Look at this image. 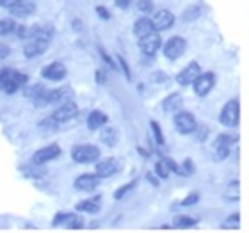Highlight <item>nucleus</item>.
Returning <instances> with one entry per match:
<instances>
[{"mask_svg":"<svg viewBox=\"0 0 249 233\" xmlns=\"http://www.w3.org/2000/svg\"><path fill=\"white\" fill-rule=\"evenodd\" d=\"M239 116H240V104L239 100L233 98L224 104V107L221 109V114H219V121L224 126H231L233 128V126L239 125Z\"/></svg>","mask_w":249,"mask_h":233,"instance_id":"f257e3e1","label":"nucleus"},{"mask_svg":"<svg viewBox=\"0 0 249 233\" xmlns=\"http://www.w3.org/2000/svg\"><path fill=\"white\" fill-rule=\"evenodd\" d=\"M71 159L78 164H89L96 162L100 159V150L93 144H80L75 146L71 151Z\"/></svg>","mask_w":249,"mask_h":233,"instance_id":"f03ea898","label":"nucleus"},{"mask_svg":"<svg viewBox=\"0 0 249 233\" xmlns=\"http://www.w3.org/2000/svg\"><path fill=\"white\" fill-rule=\"evenodd\" d=\"M185 50H187V41L180 36L171 37V39L164 45V55H166L169 61H177V59H180L183 54H185Z\"/></svg>","mask_w":249,"mask_h":233,"instance_id":"7ed1b4c3","label":"nucleus"},{"mask_svg":"<svg viewBox=\"0 0 249 233\" xmlns=\"http://www.w3.org/2000/svg\"><path fill=\"white\" fill-rule=\"evenodd\" d=\"M175 128H177L178 132H180V134H183V135L192 134V132L197 128L196 118H194L191 112H185V110H182V112H178V114L175 116Z\"/></svg>","mask_w":249,"mask_h":233,"instance_id":"20e7f679","label":"nucleus"},{"mask_svg":"<svg viewBox=\"0 0 249 233\" xmlns=\"http://www.w3.org/2000/svg\"><path fill=\"white\" fill-rule=\"evenodd\" d=\"M199 75H201V68H199V64L196 61H192L177 75V82L180 86H191V84L196 82V78Z\"/></svg>","mask_w":249,"mask_h":233,"instance_id":"39448f33","label":"nucleus"},{"mask_svg":"<svg viewBox=\"0 0 249 233\" xmlns=\"http://www.w3.org/2000/svg\"><path fill=\"white\" fill-rule=\"evenodd\" d=\"M162 47V39L157 32H151L148 36L141 37L139 39V48L141 52L146 54V55H153L155 52H159V48Z\"/></svg>","mask_w":249,"mask_h":233,"instance_id":"423d86ee","label":"nucleus"},{"mask_svg":"<svg viewBox=\"0 0 249 233\" xmlns=\"http://www.w3.org/2000/svg\"><path fill=\"white\" fill-rule=\"evenodd\" d=\"M213 84H215V75H213L212 72L201 73V75L196 78V82H194V91H196L197 96H207V94L212 91Z\"/></svg>","mask_w":249,"mask_h":233,"instance_id":"0eeeda50","label":"nucleus"},{"mask_svg":"<svg viewBox=\"0 0 249 233\" xmlns=\"http://www.w3.org/2000/svg\"><path fill=\"white\" fill-rule=\"evenodd\" d=\"M151 21H153V27H155L157 32L167 31V29H171L173 23H175V15H173L171 11L160 9V11H157L155 16L151 18Z\"/></svg>","mask_w":249,"mask_h":233,"instance_id":"6e6552de","label":"nucleus"},{"mask_svg":"<svg viewBox=\"0 0 249 233\" xmlns=\"http://www.w3.org/2000/svg\"><path fill=\"white\" fill-rule=\"evenodd\" d=\"M59 153H61V148H59L57 144L45 146V148H41V150H37L36 153H34V162H36V164H47V162L57 159Z\"/></svg>","mask_w":249,"mask_h":233,"instance_id":"1a4fd4ad","label":"nucleus"},{"mask_svg":"<svg viewBox=\"0 0 249 233\" xmlns=\"http://www.w3.org/2000/svg\"><path fill=\"white\" fill-rule=\"evenodd\" d=\"M77 114H78L77 104H73V102H66V104H62L59 109H55L53 118L57 119V123H64V121L73 119Z\"/></svg>","mask_w":249,"mask_h":233,"instance_id":"9d476101","label":"nucleus"},{"mask_svg":"<svg viewBox=\"0 0 249 233\" xmlns=\"http://www.w3.org/2000/svg\"><path fill=\"white\" fill-rule=\"evenodd\" d=\"M118 171H120V162L116 159H105V161H100L96 164V175L100 178H109Z\"/></svg>","mask_w":249,"mask_h":233,"instance_id":"9b49d317","label":"nucleus"},{"mask_svg":"<svg viewBox=\"0 0 249 233\" xmlns=\"http://www.w3.org/2000/svg\"><path fill=\"white\" fill-rule=\"evenodd\" d=\"M47 39H41V37H31V41L27 43L23 52H25V57H36V55H41L48 47Z\"/></svg>","mask_w":249,"mask_h":233,"instance_id":"f8f14e48","label":"nucleus"},{"mask_svg":"<svg viewBox=\"0 0 249 233\" xmlns=\"http://www.w3.org/2000/svg\"><path fill=\"white\" fill-rule=\"evenodd\" d=\"M100 183V176L98 175H89V173H86V175H80L75 180V189H78V191H93V189H96Z\"/></svg>","mask_w":249,"mask_h":233,"instance_id":"ddd939ff","label":"nucleus"},{"mask_svg":"<svg viewBox=\"0 0 249 233\" xmlns=\"http://www.w3.org/2000/svg\"><path fill=\"white\" fill-rule=\"evenodd\" d=\"M41 75L47 80H61V78L66 77V66L62 62H52L47 68H43Z\"/></svg>","mask_w":249,"mask_h":233,"instance_id":"4468645a","label":"nucleus"},{"mask_svg":"<svg viewBox=\"0 0 249 233\" xmlns=\"http://www.w3.org/2000/svg\"><path fill=\"white\" fill-rule=\"evenodd\" d=\"M151 32H155V27H153V21L150 18H139V20L134 23V34L137 37H144Z\"/></svg>","mask_w":249,"mask_h":233,"instance_id":"2eb2a0df","label":"nucleus"},{"mask_svg":"<svg viewBox=\"0 0 249 233\" xmlns=\"http://www.w3.org/2000/svg\"><path fill=\"white\" fill-rule=\"evenodd\" d=\"M102 208V197L100 196H94V197H89V199H84L77 205V210L78 212H89V214H96Z\"/></svg>","mask_w":249,"mask_h":233,"instance_id":"dca6fc26","label":"nucleus"},{"mask_svg":"<svg viewBox=\"0 0 249 233\" xmlns=\"http://www.w3.org/2000/svg\"><path fill=\"white\" fill-rule=\"evenodd\" d=\"M107 121H109L107 114H104L102 110H93V112L88 116V128L89 130H98V128H102V126H105Z\"/></svg>","mask_w":249,"mask_h":233,"instance_id":"f3484780","label":"nucleus"},{"mask_svg":"<svg viewBox=\"0 0 249 233\" xmlns=\"http://www.w3.org/2000/svg\"><path fill=\"white\" fill-rule=\"evenodd\" d=\"M182 94H178V93H173L169 94L164 102H162V109L166 110V112H171V110H177L182 107Z\"/></svg>","mask_w":249,"mask_h":233,"instance_id":"a211bd4d","label":"nucleus"},{"mask_svg":"<svg viewBox=\"0 0 249 233\" xmlns=\"http://www.w3.org/2000/svg\"><path fill=\"white\" fill-rule=\"evenodd\" d=\"M34 4H31V2H23L21 0L20 4H16L15 7H11V13L15 16H29V15H32L34 13Z\"/></svg>","mask_w":249,"mask_h":233,"instance_id":"6ab92c4d","label":"nucleus"},{"mask_svg":"<svg viewBox=\"0 0 249 233\" xmlns=\"http://www.w3.org/2000/svg\"><path fill=\"white\" fill-rule=\"evenodd\" d=\"M25 82H27V75L16 72L15 77H13V80H11L9 88H7V91H5V93H15V91H18V89H20Z\"/></svg>","mask_w":249,"mask_h":233,"instance_id":"aec40b11","label":"nucleus"},{"mask_svg":"<svg viewBox=\"0 0 249 233\" xmlns=\"http://www.w3.org/2000/svg\"><path fill=\"white\" fill-rule=\"evenodd\" d=\"M175 226L177 228H192V226H196V219L189 217V215H178V217H175Z\"/></svg>","mask_w":249,"mask_h":233,"instance_id":"412c9836","label":"nucleus"},{"mask_svg":"<svg viewBox=\"0 0 249 233\" xmlns=\"http://www.w3.org/2000/svg\"><path fill=\"white\" fill-rule=\"evenodd\" d=\"M102 141H104L107 146H114L118 143V132L114 128H107L102 132Z\"/></svg>","mask_w":249,"mask_h":233,"instance_id":"4be33fe9","label":"nucleus"},{"mask_svg":"<svg viewBox=\"0 0 249 233\" xmlns=\"http://www.w3.org/2000/svg\"><path fill=\"white\" fill-rule=\"evenodd\" d=\"M15 73L16 72H13V70H4V72L0 73V89H2V91H7L11 80L15 77Z\"/></svg>","mask_w":249,"mask_h":233,"instance_id":"5701e85b","label":"nucleus"},{"mask_svg":"<svg viewBox=\"0 0 249 233\" xmlns=\"http://www.w3.org/2000/svg\"><path fill=\"white\" fill-rule=\"evenodd\" d=\"M239 224H240V215L239 214H231V215L223 223V230H237Z\"/></svg>","mask_w":249,"mask_h":233,"instance_id":"b1692460","label":"nucleus"},{"mask_svg":"<svg viewBox=\"0 0 249 233\" xmlns=\"http://www.w3.org/2000/svg\"><path fill=\"white\" fill-rule=\"evenodd\" d=\"M235 141H237V137H231V135H219L217 139H215V143H213V148H217V146H224V148H230V146L233 144Z\"/></svg>","mask_w":249,"mask_h":233,"instance_id":"393cba45","label":"nucleus"},{"mask_svg":"<svg viewBox=\"0 0 249 233\" xmlns=\"http://www.w3.org/2000/svg\"><path fill=\"white\" fill-rule=\"evenodd\" d=\"M155 171H157V175L160 176L162 180H166L167 176H169V171H171V169H169V166H167L166 162L162 161V162H157V166H155Z\"/></svg>","mask_w":249,"mask_h":233,"instance_id":"a878e982","label":"nucleus"},{"mask_svg":"<svg viewBox=\"0 0 249 233\" xmlns=\"http://www.w3.org/2000/svg\"><path fill=\"white\" fill-rule=\"evenodd\" d=\"M15 31V21L13 20H0V36L9 34Z\"/></svg>","mask_w":249,"mask_h":233,"instance_id":"bb28decb","label":"nucleus"},{"mask_svg":"<svg viewBox=\"0 0 249 233\" xmlns=\"http://www.w3.org/2000/svg\"><path fill=\"white\" fill-rule=\"evenodd\" d=\"M151 130H153V135H155L157 143H159V144H164V135H162L160 126H159L157 121H151Z\"/></svg>","mask_w":249,"mask_h":233,"instance_id":"cd10ccee","label":"nucleus"},{"mask_svg":"<svg viewBox=\"0 0 249 233\" xmlns=\"http://www.w3.org/2000/svg\"><path fill=\"white\" fill-rule=\"evenodd\" d=\"M134 187H135V181H130V183H126V185H123L121 189H118V191H116L114 197H116V199H121V197H123L128 191H132Z\"/></svg>","mask_w":249,"mask_h":233,"instance_id":"c85d7f7f","label":"nucleus"},{"mask_svg":"<svg viewBox=\"0 0 249 233\" xmlns=\"http://www.w3.org/2000/svg\"><path fill=\"white\" fill-rule=\"evenodd\" d=\"M197 16H199V7H189V9L185 11V15H183V20L191 21V20H194V18H197Z\"/></svg>","mask_w":249,"mask_h":233,"instance_id":"c756f323","label":"nucleus"},{"mask_svg":"<svg viewBox=\"0 0 249 233\" xmlns=\"http://www.w3.org/2000/svg\"><path fill=\"white\" fill-rule=\"evenodd\" d=\"M137 9L142 11V13H150L153 9V2L151 0H139L137 2Z\"/></svg>","mask_w":249,"mask_h":233,"instance_id":"7c9ffc66","label":"nucleus"},{"mask_svg":"<svg viewBox=\"0 0 249 233\" xmlns=\"http://www.w3.org/2000/svg\"><path fill=\"white\" fill-rule=\"evenodd\" d=\"M228 155H230V148H224V146H217L215 148V161H224Z\"/></svg>","mask_w":249,"mask_h":233,"instance_id":"2f4dec72","label":"nucleus"},{"mask_svg":"<svg viewBox=\"0 0 249 233\" xmlns=\"http://www.w3.org/2000/svg\"><path fill=\"white\" fill-rule=\"evenodd\" d=\"M197 199H199V194H197V192H191V194H189V196L182 201V205L183 207H191V205L197 203Z\"/></svg>","mask_w":249,"mask_h":233,"instance_id":"473e14b6","label":"nucleus"},{"mask_svg":"<svg viewBox=\"0 0 249 233\" xmlns=\"http://www.w3.org/2000/svg\"><path fill=\"white\" fill-rule=\"evenodd\" d=\"M151 80H153V82H157V84H164L167 80V75H166V73H162V72L153 73V75H151Z\"/></svg>","mask_w":249,"mask_h":233,"instance_id":"72a5a7b5","label":"nucleus"},{"mask_svg":"<svg viewBox=\"0 0 249 233\" xmlns=\"http://www.w3.org/2000/svg\"><path fill=\"white\" fill-rule=\"evenodd\" d=\"M21 0H0V5L5 7V9H11V7H15L16 4H20Z\"/></svg>","mask_w":249,"mask_h":233,"instance_id":"f704fd0d","label":"nucleus"},{"mask_svg":"<svg viewBox=\"0 0 249 233\" xmlns=\"http://www.w3.org/2000/svg\"><path fill=\"white\" fill-rule=\"evenodd\" d=\"M7 55H9V47H5V45H0V61H4Z\"/></svg>","mask_w":249,"mask_h":233,"instance_id":"c9c22d12","label":"nucleus"},{"mask_svg":"<svg viewBox=\"0 0 249 233\" xmlns=\"http://www.w3.org/2000/svg\"><path fill=\"white\" fill-rule=\"evenodd\" d=\"M116 2V5L120 7V9H126L130 4H132V0H114Z\"/></svg>","mask_w":249,"mask_h":233,"instance_id":"e433bc0d","label":"nucleus"},{"mask_svg":"<svg viewBox=\"0 0 249 233\" xmlns=\"http://www.w3.org/2000/svg\"><path fill=\"white\" fill-rule=\"evenodd\" d=\"M96 13H98L100 16H102V18H104V20H109V11H105V7H96Z\"/></svg>","mask_w":249,"mask_h":233,"instance_id":"4c0bfd02","label":"nucleus"},{"mask_svg":"<svg viewBox=\"0 0 249 233\" xmlns=\"http://www.w3.org/2000/svg\"><path fill=\"white\" fill-rule=\"evenodd\" d=\"M208 134V128H205V126H201L199 128V132H197V141H205V135Z\"/></svg>","mask_w":249,"mask_h":233,"instance_id":"58836bf2","label":"nucleus"},{"mask_svg":"<svg viewBox=\"0 0 249 233\" xmlns=\"http://www.w3.org/2000/svg\"><path fill=\"white\" fill-rule=\"evenodd\" d=\"M183 166H185V173H192V171H194V164H192V162L189 161V159H187V161L183 162Z\"/></svg>","mask_w":249,"mask_h":233,"instance_id":"ea45409f","label":"nucleus"},{"mask_svg":"<svg viewBox=\"0 0 249 233\" xmlns=\"http://www.w3.org/2000/svg\"><path fill=\"white\" fill-rule=\"evenodd\" d=\"M120 64H121V68L124 70V73H126V77L130 78V72H128V66H126V62H124V59H121L120 57Z\"/></svg>","mask_w":249,"mask_h":233,"instance_id":"a19ab883","label":"nucleus"}]
</instances>
